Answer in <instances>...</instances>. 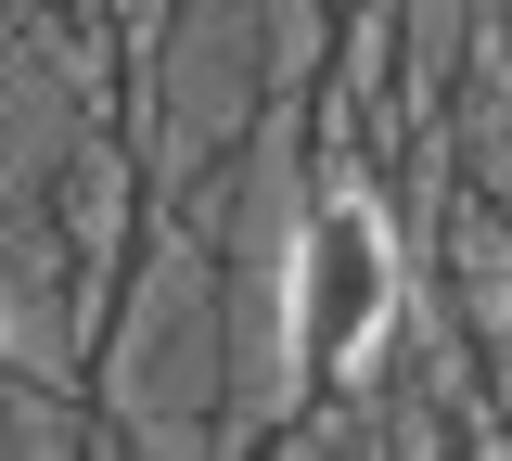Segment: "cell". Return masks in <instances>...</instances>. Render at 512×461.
Returning <instances> with one entry per match:
<instances>
[{"label": "cell", "mask_w": 512, "mask_h": 461, "mask_svg": "<svg viewBox=\"0 0 512 461\" xmlns=\"http://www.w3.org/2000/svg\"><path fill=\"white\" fill-rule=\"evenodd\" d=\"M384 321H397V231L359 193H333L295 231V269H282V359H295V385H346L384 346Z\"/></svg>", "instance_id": "obj_1"}]
</instances>
